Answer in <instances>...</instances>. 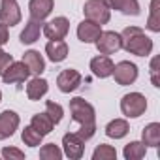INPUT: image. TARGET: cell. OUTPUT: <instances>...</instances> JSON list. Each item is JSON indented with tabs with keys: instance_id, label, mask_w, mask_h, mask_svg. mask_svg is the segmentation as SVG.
I'll use <instances>...</instances> for the list:
<instances>
[{
	"instance_id": "6da1fadb",
	"label": "cell",
	"mask_w": 160,
	"mask_h": 160,
	"mask_svg": "<svg viewBox=\"0 0 160 160\" xmlns=\"http://www.w3.org/2000/svg\"><path fill=\"white\" fill-rule=\"evenodd\" d=\"M122 49L136 55V57H149L152 51V40L145 36L139 27H126L121 34Z\"/></svg>"
},
{
	"instance_id": "7a4b0ae2",
	"label": "cell",
	"mask_w": 160,
	"mask_h": 160,
	"mask_svg": "<svg viewBox=\"0 0 160 160\" xmlns=\"http://www.w3.org/2000/svg\"><path fill=\"white\" fill-rule=\"evenodd\" d=\"M70 113L72 119L79 124H96V111L92 108V104H89L83 98H73L70 100Z\"/></svg>"
},
{
	"instance_id": "3957f363",
	"label": "cell",
	"mask_w": 160,
	"mask_h": 160,
	"mask_svg": "<svg viewBox=\"0 0 160 160\" xmlns=\"http://www.w3.org/2000/svg\"><path fill=\"white\" fill-rule=\"evenodd\" d=\"M147 109V98L141 94V92H130V94H124L122 100H121V111L124 117L128 119H136V117H141Z\"/></svg>"
},
{
	"instance_id": "277c9868",
	"label": "cell",
	"mask_w": 160,
	"mask_h": 160,
	"mask_svg": "<svg viewBox=\"0 0 160 160\" xmlns=\"http://www.w3.org/2000/svg\"><path fill=\"white\" fill-rule=\"evenodd\" d=\"M83 13L89 21L98 25H106L111 19V10L104 4V0H87L83 6Z\"/></svg>"
},
{
	"instance_id": "5b68a950",
	"label": "cell",
	"mask_w": 160,
	"mask_h": 160,
	"mask_svg": "<svg viewBox=\"0 0 160 160\" xmlns=\"http://www.w3.org/2000/svg\"><path fill=\"white\" fill-rule=\"evenodd\" d=\"M111 75L115 77V81L119 85H122V87L132 85L138 79V66L134 62H130V60H122V62L113 66V73Z\"/></svg>"
},
{
	"instance_id": "8992f818",
	"label": "cell",
	"mask_w": 160,
	"mask_h": 160,
	"mask_svg": "<svg viewBox=\"0 0 160 160\" xmlns=\"http://www.w3.org/2000/svg\"><path fill=\"white\" fill-rule=\"evenodd\" d=\"M96 49L100 55H113L119 49H122V42H121V34L113 32V30H106L100 34V38L96 40Z\"/></svg>"
},
{
	"instance_id": "52a82bcc",
	"label": "cell",
	"mask_w": 160,
	"mask_h": 160,
	"mask_svg": "<svg viewBox=\"0 0 160 160\" xmlns=\"http://www.w3.org/2000/svg\"><path fill=\"white\" fill-rule=\"evenodd\" d=\"M62 147H64L62 154H66L70 160H79L83 156V151H85V141L75 132H68L62 138Z\"/></svg>"
},
{
	"instance_id": "ba28073f",
	"label": "cell",
	"mask_w": 160,
	"mask_h": 160,
	"mask_svg": "<svg viewBox=\"0 0 160 160\" xmlns=\"http://www.w3.org/2000/svg\"><path fill=\"white\" fill-rule=\"evenodd\" d=\"M57 85H58V91L64 92V94H70L73 92L79 85H81V73L73 68H66L58 73L57 77Z\"/></svg>"
},
{
	"instance_id": "9c48e42d",
	"label": "cell",
	"mask_w": 160,
	"mask_h": 160,
	"mask_svg": "<svg viewBox=\"0 0 160 160\" xmlns=\"http://www.w3.org/2000/svg\"><path fill=\"white\" fill-rule=\"evenodd\" d=\"M68 30H70V21L66 17H55V19L43 23V27H42V32L49 40H64Z\"/></svg>"
},
{
	"instance_id": "30bf717a",
	"label": "cell",
	"mask_w": 160,
	"mask_h": 160,
	"mask_svg": "<svg viewBox=\"0 0 160 160\" xmlns=\"http://www.w3.org/2000/svg\"><path fill=\"white\" fill-rule=\"evenodd\" d=\"M21 19H23V13H21L17 0H2V4H0V21L8 27H15L21 23Z\"/></svg>"
},
{
	"instance_id": "8fae6325",
	"label": "cell",
	"mask_w": 160,
	"mask_h": 160,
	"mask_svg": "<svg viewBox=\"0 0 160 160\" xmlns=\"http://www.w3.org/2000/svg\"><path fill=\"white\" fill-rule=\"evenodd\" d=\"M28 75H30V72H28V68L25 66V62L21 60V62H12L6 70H4V73L0 75L2 77V81L6 83V85H13V83H25L27 79H28Z\"/></svg>"
},
{
	"instance_id": "7c38bea8",
	"label": "cell",
	"mask_w": 160,
	"mask_h": 160,
	"mask_svg": "<svg viewBox=\"0 0 160 160\" xmlns=\"http://www.w3.org/2000/svg\"><path fill=\"white\" fill-rule=\"evenodd\" d=\"M17 128H19V115L15 111L6 109L0 113V141L12 138Z\"/></svg>"
},
{
	"instance_id": "4fadbf2b",
	"label": "cell",
	"mask_w": 160,
	"mask_h": 160,
	"mask_svg": "<svg viewBox=\"0 0 160 160\" xmlns=\"http://www.w3.org/2000/svg\"><path fill=\"white\" fill-rule=\"evenodd\" d=\"M102 34V25L98 23H92L89 19L81 21L77 27V38L81 40L83 43H96V40L100 38Z\"/></svg>"
},
{
	"instance_id": "5bb4252c",
	"label": "cell",
	"mask_w": 160,
	"mask_h": 160,
	"mask_svg": "<svg viewBox=\"0 0 160 160\" xmlns=\"http://www.w3.org/2000/svg\"><path fill=\"white\" fill-rule=\"evenodd\" d=\"M55 8V0H30L28 2V12H30V17L34 19H47L51 15Z\"/></svg>"
},
{
	"instance_id": "9a60e30c",
	"label": "cell",
	"mask_w": 160,
	"mask_h": 160,
	"mask_svg": "<svg viewBox=\"0 0 160 160\" xmlns=\"http://www.w3.org/2000/svg\"><path fill=\"white\" fill-rule=\"evenodd\" d=\"M42 27H43V21L30 17V19L27 21V25H25L23 32H21V43H25V45H30V43L38 42L40 34H42Z\"/></svg>"
},
{
	"instance_id": "2e32d148",
	"label": "cell",
	"mask_w": 160,
	"mask_h": 160,
	"mask_svg": "<svg viewBox=\"0 0 160 160\" xmlns=\"http://www.w3.org/2000/svg\"><path fill=\"white\" fill-rule=\"evenodd\" d=\"M113 60L108 57V55H100V57H94L91 60V70L96 77L104 79V77H109L113 73Z\"/></svg>"
},
{
	"instance_id": "e0dca14e",
	"label": "cell",
	"mask_w": 160,
	"mask_h": 160,
	"mask_svg": "<svg viewBox=\"0 0 160 160\" xmlns=\"http://www.w3.org/2000/svg\"><path fill=\"white\" fill-rule=\"evenodd\" d=\"M45 53L51 62H62L68 57V43L64 40H49L45 45Z\"/></svg>"
},
{
	"instance_id": "ac0fdd59",
	"label": "cell",
	"mask_w": 160,
	"mask_h": 160,
	"mask_svg": "<svg viewBox=\"0 0 160 160\" xmlns=\"http://www.w3.org/2000/svg\"><path fill=\"white\" fill-rule=\"evenodd\" d=\"M23 62H25V66L28 68V72L34 73V75H42V73L45 72V60H43V57H42L38 51H34V49H30V51H27V53L23 55Z\"/></svg>"
},
{
	"instance_id": "d6986e66",
	"label": "cell",
	"mask_w": 160,
	"mask_h": 160,
	"mask_svg": "<svg viewBox=\"0 0 160 160\" xmlns=\"http://www.w3.org/2000/svg\"><path fill=\"white\" fill-rule=\"evenodd\" d=\"M109 10H117L124 15H139V2L138 0H104Z\"/></svg>"
},
{
	"instance_id": "ffe728a7",
	"label": "cell",
	"mask_w": 160,
	"mask_h": 160,
	"mask_svg": "<svg viewBox=\"0 0 160 160\" xmlns=\"http://www.w3.org/2000/svg\"><path fill=\"white\" fill-rule=\"evenodd\" d=\"M47 91H49V83L45 81L43 77H40V75L30 79L28 85H27V96H28V100H34V102L43 98L47 94Z\"/></svg>"
},
{
	"instance_id": "44dd1931",
	"label": "cell",
	"mask_w": 160,
	"mask_h": 160,
	"mask_svg": "<svg viewBox=\"0 0 160 160\" xmlns=\"http://www.w3.org/2000/svg\"><path fill=\"white\" fill-rule=\"evenodd\" d=\"M141 139L145 147H158L160 145V122H149L141 132Z\"/></svg>"
},
{
	"instance_id": "7402d4cb",
	"label": "cell",
	"mask_w": 160,
	"mask_h": 160,
	"mask_svg": "<svg viewBox=\"0 0 160 160\" xmlns=\"http://www.w3.org/2000/svg\"><path fill=\"white\" fill-rule=\"evenodd\" d=\"M30 126H32L34 130H38L42 136H47V134L53 132L55 122L51 121V117H49L47 113H36V115H32V119H30Z\"/></svg>"
},
{
	"instance_id": "603a6c76",
	"label": "cell",
	"mask_w": 160,
	"mask_h": 160,
	"mask_svg": "<svg viewBox=\"0 0 160 160\" xmlns=\"http://www.w3.org/2000/svg\"><path fill=\"white\" fill-rule=\"evenodd\" d=\"M128 132H130V126H128V122L124 119H115V121H111L106 126V136L108 138H113V139H121Z\"/></svg>"
},
{
	"instance_id": "cb8c5ba5",
	"label": "cell",
	"mask_w": 160,
	"mask_h": 160,
	"mask_svg": "<svg viewBox=\"0 0 160 160\" xmlns=\"http://www.w3.org/2000/svg\"><path fill=\"white\" fill-rule=\"evenodd\" d=\"M145 152H147V147L141 141H130L128 145H124V151H122L126 160H139L145 156Z\"/></svg>"
},
{
	"instance_id": "d4e9b609",
	"label": "cell",
	"mask_w": 160,
	"mask_h": 160,
	"mask_svg": "<svg viewBox=\"0 0 160 160\" xmlns=\"http://www.w3.org/2000/svg\"><path fill=\"white\" fill-rule=\"evenodd\" d=\"M21 139H23V143L28 145V147H38V145H42L43 136L28 124V126H25V130L21 132Z\"/></svg>"
},
{
	"instance_id": "484cf974",
	"label": "cell",
	"mask_w": 160,
	"mask_h": 160,
	"mask_svg": "<svg viewBox=\"0 0 160 160\" xmlns=\"http://www.w3.org/2000/svg\"><path fill=\"white\" fill-rule=\"evenodd\" d=\"M113 158H117V151L115 147L106 143H100L92 152V160H113Z\"/></svg>"
},
{
	"instance_id": "4316f807",
	"label": "cell",
	"mask_w": 160,
	"mask_h": 160,
	"mask_svg": "<svg viewBox=\"0 0 160 160\" xmlns=\"http://www.w3.org/2000/svg\"><path fill=\"white\" fill-rule=\"evenodd\" d=\"M158 2L160 0H152L151 2V15L147 21V28L152 32H160V10H158Z\"/></svg>"
},
{
	"instance_id": "83f0119b",
	"label": "cell",
	"mask_w": 160,
	"mask_h": 160,
	"mask_svg": "<svg viewBox=\"0 0 160 160\" xmlns=\"http://www.w3.org/2000/svg\"><path fill=\"white\" fill-rule=\"evenodd\" d=\"M40 158L42 160H60L62 158V151L58 149V145L55 143H47L40 149Z\"/></svg>"
},
{
	"instance_id": "f1b7e54d",
	"label": "cell",
	"mask_w": 160,
	"mask_h": 160,
	"mask_svg": "<svg viewBox=\"0 0 160 160\" xmlns=\"http://www.w3.org/2000/svg\"><path fill=\"white\" fill-rule=\"evenodd\" d=\"M45 113L51 117V121H53L55 124H58V122L62 121L64 109H62L60 104H57V102H53V100H47V102H45Z\"/></svg>"
},
{
	"instance_id": "f546056e",
	"label": "cell",
	"mask_w": 160,
	"mask_h": 160,
	"mask_svg": "<svg viewBox=\"0 0 160 160\" xmlns=\"http://www.w3.org/2000/svg\"><path fill=\"white\" fill-rule=\"evenodd\" d=\"M94 132H96V124H81V128H79L75 134L81 138L83 141H89L94 136Z\"/></svg>"
},
{
	"instance_id": "4dcf8cb0",
	"label": "cell",
	"mask_w": 160,
	"mask_h": 160,
	"mask_svg": "<svg viewBox=\"0 0 160 160\" xmlns=\"http://www.w3.org/2000/svg\"><path fill=\"white\" fill-rule=\"evenodd\" d=\"M2 156L4 158H15V160H23L25 158V152L23 151H19V149H15V147H4L2 149Z\"/></svg>"
},
{
	"instance_id": "1f68e13d",
	"label": "cell",
	"mask_w": 160,
	"mask_h": 160,
	"mask_svg": "<svg viewBox=\"0 0 160 160\" xmlns=\"http://www.w3.org/2000/svg\"><path fill=\"white\" fill-rule=\"evenodd\" d=\"M12 62H13V57H12L10 53L2 51V47H0V75L4 73V70H6Z\"/></svg>"
},
{
	"instance_id": "d6a6232c",
	"label": "cell",
	"mask_w": 160,
	"mask_h": 160,
	"mask_svg": "<svg viewBox=\"0 0 160 160\" xmlns=\"http://www.w3.org/2000/svg\"><path fill=\"white\" fill-rule=\"evenodd\" d=\"M10 40V32H8V25H4L2 21H0V47L6 45Z\"/></svg>"
},
{
	"instance_id": "836d02e7",
	"label": "cell",
	"mask_w": 160,
	"mask_h": 160,
	"mask_svg": "<svg viewBox=\"0 0 160 160\" xmlns=\"http://www.w3.org/2000/svg\"><path fill=\"white\" fill-rule=\"evenodd\" d=\"M156 64H158V57H154L152 62H151V77H152V85H154V87H160V85H158V77H156V73H158Z\"/></svg>"
},
{
	"instance_id": "e575fe53",
	"label": "cell",
	"mask_w": 160,
	"mask_h": 160,
	"mask_svg": "<svg viewBox=\"0 0 160 160\" xmlns=\"http://www.w3.org/2000/svg\"><path fill=\"white\" fill-rule=\"evenodd\" d=\"M0 102H2V91H0Z\"/></svg>"
}]
</instances>
